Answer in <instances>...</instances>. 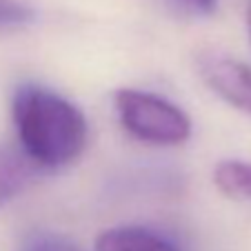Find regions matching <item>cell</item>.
Returning a JSON list of instances; mask_svg holds the SVG:
<instances>
[{
    "mask_svg": "<svg viewBox=\"0 0 251 251\" xmlns=\"http://www.w3.org/2000/svg\"><path fill=\"white\" fill-rule=\"evenodd\" d=\"M16 136L29 162L62 169L82 156L89 140L87 118L71 100L40 85H20L11 102Z\"/></svg>",
    "mask_w": 251,
    "mask_h": 251,
    "instance_id": "cell-1",
    "label": "cell"
},
{
    "mask_svg": "<svg viewBox=\"0 0 251 251\" xmlns=\"http://www.w3.org/2000/svg\"><path fill=\"white\" fill-rule=\"evenodd\" d=\"M114 104L123 129L140 142L176 147L191 136L189 116L162 96L140 89H118Z\"/></svg>",
    "mask_w": 251,
    "mask_h": 251,
    "instance_id": "cell-2",
    "label": "cell"
},
{
    "mask_svg": "<svg viewBox=\"0 0 251 251\" xmlns=\"http://www.w3.org/2000/svg\"><path fill=\"white\" fill-rule=\"evenodd\" d=\"M200 74L223 100L245 114H251V67L231 58L204 56L200 60Z\"/></svg>",
    "mask_w": 251,
    "mask_h": 251,
    "instance_id": "cell-3",
    "label": "cell"
},
{
    "mask_svg": "<svg viewBox=\"0 0 251 251\" xmlns=\"http://www.w3.org/2000/svg\"><path fill=\"white\" fill-rule=\"evenodd\" d=\"M96 251H180L176 242L145 227H114L96 238Z\"/></svg>",
    "mask_w": 251,
    "mask_h": 251,
    "instance_id": "cell-4",
    "label": "cell"
},
{
    "mask_svg": "<svg viewBox=\"0 0 251 251\" xmlns=\"http://www.w3.org/2000/svg\"><path fill=\"white\" fill-rule=\"evenodd\" d=\"M213 185L231 200L251 202V162L223 160L213 169Z\"/></svg>",
    "mask_w": 251,
    "mask_h": 251,
    "instance_id": "cell-5",
    "label": "cell"
},
{
    "mask_svg": "<svg viewBox=\"0 0 251 251\" xmlns=\"http://www.w3.org/2000/svg\"><path fill=\"white\" fill-rule=\"evenodd\" d=\"M36 20V11L23 0H0V33L18 31Z\"/></svg>",
    "mask_w": 251,
    "mask_h": 251,
    "instance_id": "cell-6",
    "label": "cell"
},
{
    "mask_svg": "<svg viewBox=\"0 0 251 251\" xmlns=\"http://www.w3.org/2000/svg\"><path fill=\"white\" fill-rule=\"evenodd\" d=\"M27 167L9 156H0V204L7 202L25 187Z\"/></svg>",
    "mask_w": 251,
    "mask_h": 251,
    "instance_id": "cell-7",
    "label": "cell"
},
{
    "mask_svg": "<svg viewBox=\"0 0 251 251\" xmlns=\"http://www.w3.org/2000/svg\"><path fill=\"white\" fill-rule=\"evenodd\" d=\"M20 251H85L74 240L51 231H33L23 238Z\"/></svg>",
    "mask_w": 251,
    "mask_h": 251,
    "instance_id": "cell-8",
    "label": "cell"
},
{
    "mask_svg": "<svg viewBox=\"0 0 251 251\" xmlns=\"http://www.w3.org/2000/svg\"><path fill=\"white\" fill-rule=\"evenodd\" d=\"M185 5H189L191 9L200 11V14H211L218 5V0H182Z\"/></svg>",
    "mask_w": 251,
    "mask_h": 251,
    "instance_id": "cell-9",
    "label": "cell"
},
{
    "mask_svg": "<svg viewBox=\"0 0 251 251\" xmlns=\"http://www.w3.org/2000/svg\"><path fill=\"white\" fill-rule=\"evenodd\" d=\"M249 33H251V9H249Z\"/></svg>",
    "mask_w": 251,
    "mask_h": 251,
    "instance_id": "cell-10",
    "label": "cell"
}]
</instances>
